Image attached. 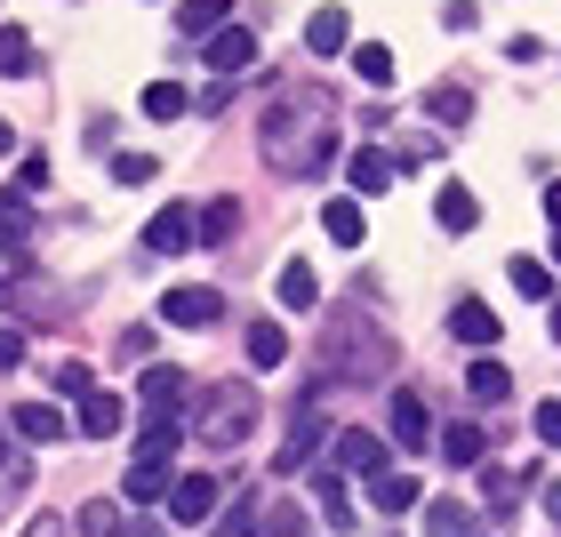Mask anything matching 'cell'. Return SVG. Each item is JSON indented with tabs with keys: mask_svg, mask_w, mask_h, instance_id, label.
<instances>
[{
	"mask_svg": "<svg viewBox=\"0 0 561 537\" xmlns=\"http://www.w3.org/2000/svg\"><path fill=\"white\" fill-rule=\"evenodd\" d=\"M280 305H289V313H313V305H321L313 265H280Z\"/></svg>",
	"mask_w": 561,
	"mask_h": 537,
	"instance_id": "83f0119b",
	"label": "cell"
},
{
	"mask_svg": "<svg viewBox=\"0 0 561 537\" xmlns=\"http://www.w3.org/2000/svg\"><path fill=\"white\" fill-rule=\"evenodd\" d=\"M9 145H16V137H9V121H0V152H9Z\"/></svg>",
	"mask_w": 561,
	"mask_h": 537,
	"instance_id": "681fc988",
	"label": "cell"
},
{
	"mask_svg": "<svg viewBox=\"0 0 561 537\" xmlns=\"http://www.w3.org/2000/svg\"><path fill=\"white\" fill-rule=\"evenodd\" d=\"M546 305H553V338H561V297H546Z\"/></svg>",
	"mask_w": 561,
	"mask_h": 537,
	"instance_id": "c3c4849f",
	"label": "cell"
},
{
	"mask_svg": "<svg viewBox=\"0 0 561 537\" xmlns=\"http://www.w3.org/2000/svg\"><path fill=\"white\" fill-rule=\"evenodd\" d=\"M145 249H152V258H185V249H193V209H161L145 225Z\"/></svg>",
	"mask_w": 561,
	"mask_h": 537,
	"instance_id": "4fadbf2b",
	"label": "cell"
},
{
	"mask_svg": "<svg viewBox=\"0 0 561 537\" xmlns=\"http://www.w3.org/2000/svg\"><path fill=\"white\" fill-rule=\"evenodd\" d=\"M345 176H353V201H369V193H386L401 169H393V152H386V145H362V152L345 161Z\"/></svg>",
	"mask_w": 561,
	"mask_h": 537,
	"instance_id": "30bf717a",
	"label": "cell"
},
{
	"mask_svg": "<svg viewBox=\"0 0 561 537\" xmlns=\"http://www.w3.org/2000/svg\"><path fill=\"white\" fill-rule=\"evenodd\" d=\"M353 72H362L369 89H393V48L386 41H362V48H353Z\"/></svg>",
	"mask_w": 561,
	"mask_h": 537,
	"instance_id": "4dcf8cb0",
	"label": "cell"
},
{
	"mask_svg": "<svg viewBox=\"0 0 561 537\" xmlns=\"http://www.w3.org/2000/svg\"><path fill=\"white\" fill-rule=\"evenodd\" d=\"M24 362V338H16V329H0V369H16Z\"/></svg>",
	"mask_w": 561,
	"mask_h": 537,
	"instance_id": "ee69618b",
	"label": "cell"
},
{
	"mask_svg": "<svg viewBox=\"0 0 561 537\" xmlns=\"http://www.w3.org/2000/svg\"><path fill=\"white\" fill-rule=\"evenodd\" d=\"M538 433H546V442H561V401H538Z\"/></svg>",
	"mask_w": 561,
	"mask_h": 537,
	"instance_id": "7bdbcfd3",
	"label": "cell"
},
{
	"mask_svg": "<svg viewBox=\"0 0 561 537\" xmlns=\"http://www.w3.org/2000/svg\"><path fill=\"white\" fill-rule=\"evenodd\" d=\"M425 433H433V425H425V401H417V393H393V442H401V449H425Z\"/></svg>",
	"mask_w": 561,
	"mask_h": 537,
	"instance_id": "d4e9b609",
	"label": "cell"
},
{
	"mask_svg": "<svg viewBox=\"0 0 561 537\" xmlns=\"http://www.w3.org/2000/svg\"><path fill=\"white\" fill-rule=\"evenodd\" d=\"M313 449H321V386L297 401V425H289V442H280L273 473H305V466H313Z\"/></svg>",
	"mask_w": 561,
	"mask_h": 537,
	"instance_id": "277c9868",
	"label": "cell"
},
{
	"mask_svg": "<svg viewBox=\"0 0 561 537\" xmlns=\"http://www.w3.org/2000/svg\"><path fill=\"white\" fill-rule=\"evenodd\" d=\"M305 48H313V57H345V48H353V16L337 9V0H329V9H313V24H305Z\"/></svg>",
	"mask_w": 561,
	"mask_h": 537,
	"instance_id": "7c38bea8",
	"label": "cell"
},
{
	"mask_svg": "<svg viewBox=\"0 0 561 537\" xmlns=\"http://www.w3.org/2000/svg\"><path fill=\"white\" fill-rule=\"evenodd\" d=\"M369 498H377V514H410V505H425V490H417V481L410 473H369Z\"/></svg>",
	"mask_w": 561,
	"mask_h": 537,
	"instance_id": "d6986e66",
	"label": "cell"
},
{
	"mask_svg": "<svg viewBox=\"0 0 561 537\" xmlns=\"http://www.w3.org/2000/svg\"><path fill=\"white\" fill-rule=\"evenodd\" d=\"M466 537H481V529H466Z\"/></svg>",
	"mask_w": 561,
	"mask_h": 537,
	"instance_id": "816d5d0a",
	"label": "cell"
},
{
	"mask_svg": "<svg viewBox=\"0 0 561 537\" xmlns=\"http://www.w3.org/2000/svg\"><path fill=\"white\" fill-rule=\"evenodd\" d=\"M217 313H225V297L217 289H193V281H176V289L161 297V321L169 329H209Z\"/></svg>",
	"mask_w": 561,
	"mask_h": 537,
	"instance_id": "8992f818",
	"label": "cell"
},
{
	"mask_svg": "<svg viewBox=\"0 0 561 537\" xmlns=\"http://www.w3.org/2000/svg\"><path fill=\"white\" fill-rule=\"evenodd\" d=\"M505 281H514V289H522L529 305H546V297H553V273H546L538 258H514V265H505Z\"/></svg>",
	"mask_w": 561,
	"mask_h": 537,
	"instance_id": "d6a6232c",
	"label": "cell"
},
{
	"mask_svg": "<svg viewBox=\"0 0 561 537\" xmlns=\"http://www.w3.org/2000/svg\"><path fill=\"white\" fill-rule=\"evenodd\" d=\"M176 401H185V369H145L137 377V409H145V418H176Z\"/></svg>",
	"mask_w": 561,
	"mask_h": 537,
	"instance_id": "9c48e42d",
	"label": "cell"
},
{
	"mask_svg": "<svg viewBox=\"0 0 561 537\" xmlns=\"http://www.w3.org/2000/svg\"><path fill=\"white\" fill-rule=\"evenodd\" d=\"M546 217H553V225H561V185H546Z\"/></svg>",
	"mask_w": 561,
	"mask_h": 537,
	"instance_id": "bcb514c9",
	"label": "cell"
},
{
	"mask_svg": "<svg viewBox=\"0 0 561 537\" xmlns=\"http://www.w3.org/2000/svg\"><path fill=\"white\" fill-rule=\"evenodd\" d=\"M433 217H442V233H473L481 225V201L466 185H442V201H433Z\"/></svg>",
	"mask_w": 561,
	"mask_h": 537,
	"instance_id": "ffe728a7",
	"label": "cell"
},
{
	"mask_svg": "<svg viewBox=\"0 0 561 537\" xmlns=\"http://www.w3.org/2000/svg\"><path fill=\"white\" fill-rule=\"evenodd\" d=\"M257 152H265V169H280V176L329 169V152H337V96H329V89H273Z\"/></svg>",
	"mask_w": 561,
	"mask_h": 537,
	"instance_id": "6da1fadb",
	"label": "cell"
},
{
	"mask_svg": "<svg viewBox=\"0 0 561 537\" xmlns=\"http://www.w3.org/2000/svg\"><path fill=\"white\" fill-rule=\"evenodd\" d=\"M249 362H257V369H280V362H289V329H280V321H257V329H249Z\"/></svg>",
	"mask_w": 561,
	"mask_h": 537,
	"instance_id": "f1b7e54d",
	"label": "cell"
},
{
	"mask_svg": "<svg viewBox=\"0 0 561 537\" xmlns=\"http://www.w3.org/2000/svg\"><path fill=\"white\" fill-rule=\"evenodd\" d=\"M449 329H457V345H497V313L481 297H457L449 305Z\"/></svg>",
	"mask_w": 561,
	"mask_h": 537,
	"instance_id": "2e32d148",
	"label": "cell"
},
{
	"mask_svg": "<svg viewBox=\"0 0 561 537\" xmlns=\"http://www.w3.org/2000/svg\"><path fill=\"white\" fill-rule=\"evenodd\" d=\"M16 433H24V442H65L72 418H65L57 401H16Z\"/></svg>",
	"mask_w": 561,
	"mask_h": 537,
	"instance_id": "e0dca14e",
	"label": "cell"
},
{
	"mask_svg": "<svg viewBox=\"0 0 561 537\" xmlns=\"http://www.w3.org/2000/svg\"><path fill=\"white\" fill-rule=\"evenodd\" d=\"M442 457H449L457 473H466V466H481V457H490V442H481V425H442Z\"/></svg>",
	"mask_w": 561,
	"mask_h": 537,
	"instance_id": "cb8c5ba5",
	"label": "cell"
},
{
	"mask_svg": "<svg viewBox=\"0 0 561 537\" xmlns=\"http://www.w3.org/2000/svg\"><path fill=\"white\" fill-rule=\"evenodd\" d=\"M546 514H553V522H561V481H553V490H546Z\"/></svg>",
	"mask_w": 561,
	"mask_h": 537,
	"instance_id": "7dc6e473",
	"label": "cell"
},
{
	"mask_svg": "<svg viewBox=\"0 0 561 537\" xmlns=\"http://www.w3.org/2000/svg\"><path fill=\"white\" fill-rule=\"evenodd\" d=\"M176 442H185V433H176V418H145V442H137V457H176Z\"/></svg>",
	"mask_w": 561,
	"mask_h": 537,
	"instance_id": "d590c367",
	"label": "cell"
},
{
	"mask_svg": "<svg viewBox=\"0 0 561 537\" xmlns=\"http://www.w3.org/2000/svg\"><path fill=\"white\" fill-rule=\"evenodd\" d=\"M321 233L337 241V249H362V241H369V217H362V201H353V193H345V201H329V209H321Z\"/></svg>",
	"mask_w": 561,
	"mask_h": 537,
	"instance_id": "9a60e30c",
	"label": "cell"
},
{
	"mask_svg": "<svg viewBox=\"0 0 561 537\" xmlns=\"http://www.w3.org/2000/svg\"><path fill=\"white\" fill-rule=\"evenodd\" d=\"M169 457H137L129 473H121V490H129V505H152V498H169Z\"/></svg>",
	"mask_w": 561,
	"mask_h": 537,
	"instance_id": "ac0fdd59",
	"label": "cell"
},
{
	"mask_svg": "<svg viewBox=\"0 0 561 537\" xmlns=\"http://www.w3.org/2000/svg\"><path fill=\"white\" fill-rule=\"evenodd\" d=\"M233 225H241V201H201L193 209V241H233Z\"/></svg>",
	"mask_w": 561,
	"mask_h": 537,
	"instance_id": "603a6c76",
	"label": "cell"
},
{
	"mask_svg": "<svg viewBox=\"0 0 561 537\" xmlns=\"http://www.w3.org/2000/svg\"><path fill=\"white\" fill-rule=\"evenodd\" d=\"M425 121H433V129H466V121H473V89H433Z\"/></svg>",
	"mask_w": 561,
	"mask_h": 537,
	"instance_id": "7402d4cb",
	"label": "cell"
},
{
	"mask_svg": "<svg viewBox=\"0 0 561 537\" xmlns=\"http://www.w3.org/2000/svg\"><path fill=\"white\" fill-rule=\"evenodd\" d=\"M209 537H257V498H233V505L217 514V529H209Z\"/></svg>",
	"mask_w": 561,
	"mask_h": 537,
	"instance_id": "e575fe53",
	"label": "cell"
},
{
	"mask_svg": "<svg viewBox=\"0 0 561 537\" xmlns=\"http://www.w3.org/2000/svg\"><path fill=\"white\" fill-rule=\"evenodd\" d=\"M553 265H561V225H553Z\"/></svg>",
	"mask_w": 561,
	"mask_h": 537,
	"instance_id": "f907efd6",
	"label": "cell"
},
{
	"mask_svg": "<svg viewBox=\"0 0 561 537\" xmlns=\"http://www.w3.org/2000/svg\"><path fill=\"white\" fill-rule=\"evenodd\" d=\"M24 241H33V201L0 193V249H24Z\"/></svg>",
	"mask_w": 561,
	"mask_h": 537,
	"instance_id": "4316f807",
	"label": "cell"
},
{
	"mask_svg": "<svg viewBox=\"0 0 561 537\" xmlns=\"http://www.w3.org/2000/svg\"><path fill=\"white\" fill-rule=\"evenodd\" d=\"M121 418H129V409H121V393H105V386L81 393V433H89V442H113Z\"/></svg>",
	"mask_w": 561,
	"mask_h": 537,
	"instance_id": "5bb4252c",
	"label": "cell"
},
{
	"mask_svg": "<svg viewBox=\"0 0 561 537\" xmlns=\"http://www.w3.org/2000/svg\"><path fill=\"white\" fill-rule=\"evenodd\" d=\"M113 176H121V185H145V176H152V152H113Z\"/></svg>",
	"mask_w": 561,
	"mask_h": 537,
	"instance_id": "f35d334b",
	"label": "cell"
},
{
	"mask_svg": "<svg viewBox=\"0 0 561 537\" xmlns=\"http://www.w3.org/2000/svg\"><path fill=\"white\" fill-rule=\"evenodd\" d=\"M329 473H353V481L386 473V442H377V433H337V466Z\"/></svg>",
	"mask_w": 561,
	"mask_h": 537,
	"instance_id": "8fae6325",
	"label": "cell"
},
{
	"mask_svg": "<svg viewBox=\"0 0 561 537\" xmlns=\"http://www.w3.org/2000/svg\"><path fill=\"white\" fill-rule=\"evenodd\" d=\"M89 386H96L89 362H57V393H89Z\"/></svg>",
	"mask_w": 561,
	"mask_h": 537,
	"instance_id": "ab89813d",
	"label": "cell"
},
{
	"mask_svg": "<svg viewBox=\"0 0 561 537\" xmlns=\"http://www.w3.org/2000/svg\"><path fill=\"white\" fill-rule=\"evenodd\" d=\"M249 65H257V33H249V24H217L209 33V72L233 81V72H249Z\"/></svg>",
	"mask_w": 561,
	"mask_h": 537,
	"instance_id": "52a82bcc",
	"label": "cell"
},
{
	"mask_svg": "<svg viewBox=\"0 0 561 537\" xmlns=\"http://www.w3.org/2000/svg\"><path fill=\"white\" fill-rule=\"evenodd\" d=\"M249 425H257V393L241 386H209L201 393V409H193V442L201 449H233V442H249Z\"/></svg>",
	"mask_w": 561,
	"mask_h": 537,
	"instance_id": "3957f363",
	"label": "cell"
},
{
	"mask_svg": "<svg viewBox=\"0 0 561 537\" xmlns=\"http://www.w3.org/2000/svg\"><path fill=\"white\" fill-rule=\"evenodd\" d=\"M145 353H152V329L137 321V329H129V338H121V362H145Z\"/></svg>",
	"mask_w": 561,
	"mask_h": 537,
	"instance_id": "b9f144b4",
	"label": "cell"
},
{
	"mask_svg": "<svg viewBox=\"0 0 561 537\" xmlns=\"http://www.w3.org/2000/svg\"><path fill=\"white\" fill-rule=\"evenodd\" d=\"M393 362H401V345L369 313H329V377L377 386V377H393Z\"/></svg>",
	"mask_w": 561,
	"mask_h": 537,
	"instance_id": "7a4b0ae2",
	"label": "cell"
},
{
	"mask_svg": "<svg viewBox=\"0 0 561 537\" xmlns=\"http://www.w3.org/2000/svg\"><path fill=\"white\" fill-rule=\"evenodd\" d=\"M425 522L442 529V537H457V529H473V522H466V505H457V498H433V505H425Z\"/></svg>",
	"mask_w": 561,
	"mask_h": 537,
	"instance_id": "74e56055",
	"label": "cell"
},
{
	"mask_svg": "<svg viewBox=\"0 0 561 537\" xmlns=\"http://www.w3.org/2000/svg\"><path fill=\"white\" fill-rule=\"evenodd\" d=\"M209 514H217V481H209V473H176V481H169V522H176V529H201Z\"/></svg>",
	"mask_w": 561,
	"mask_h": 537,
	"instance_id": "5b68a950",
	"label": "cell"
},
{
	"mask_svg": "<svg viewBox=\"0 0 561 537\" xmlns=\"http://www.w3.org/2000/svg\"><path fill=\"white\" fill-rule=\"evenodd\" d=\"M0 72H33V41H24L16 24L0 33Z\"/></svg>",
	"mask_w": 561,
	"mask_h": 537,
	"instance_id": "8d00e7d4",
	"label": "cell"
},
{
	"mask_svg": "<svg viewBox=\"0 0 561 537\" xmlns=\"http://www.w3.org/2000/svg\"><path fill=\"white\" fill-rule=\"evenodd\" d=\"M529 490H538V466H490V473H481V498H490V514H514Z\"/></svg>",
	"mask_w": 561,
	"mask_h": 537,
	"instance_id": "ba28073f",
	"label": "cell"
},
{
	"mask_svg": "<svg viewBox=\"0 0 561 537\" xmlns=\"http://www.w3.org/2000/svg\"><path fill=\"white\" fill-rule=\"evenodd\" d=\"M225 9H233V0H176V33H185V41H209L217 24H225Z\"/></svg>",
	"mask_w": 561,
	"mask_h": 537,
	"instance_id": "44dd1931",
	"label": "cell"
},
{
	"mask_svg": "<svg viewBox=\"0 0 561 537\" xmlns=\"http://www.w3.org/2000/svg\"><path fill=\"white\" fill-rule=\"evenodd\" d=\"M466 393L473 401H505V393H514V377H505V362H473L466 369Z\"/></svg>",
	"mask_w": 561,
	"mask_h": 537,
	"instance_id": "1f68e13d",
	"label": "cell"
},
{
	"mask_svg": "<svg viewBox=\"0 0 561 537\" xmlns=\"http://www.w3.org/2000/svg\"><path fill=\"white\" fill-rule=\"evenodd\" d=\"M72 529H81V537H129V522H121L113 498H89L81 514H72Z\"/></svg>",
	"mask_w": 561,
	"mask_h": 537,
	"instance_id": "484cf974",
	"label": "cell"
},
{
	"mask_svg": "<svg viewBox=\"0 0 561 537\" xmlns=\"http://www.w3.org/2000/svg\"><path fill=\"white\" fill-rule=\"evenodd\" d=\"M265 537H305V514H297V505H280V514H265Z\"/></svg>",
	"mask_w": 561,
	"mask_h": 537,
	"instance_id": "60d3db41",
	"label": "cell"
},
{
	"mask_svg": "<svg viewBox=\"0 0 561 537\" xmlns=\"http://www.w3.org/2000/svg\"><path fill=\"white\" fill-rule=\"evenodd\" d=\"M24 537H72V522H57V514H41L33 529H24Z\"/></svg>",
	"mask_w": 561,
	"mask_h": 537,
	"instance_id": "f6af8a7d",
	"label": "cell"
},
{
	"mask_svg": "<svg viewBox=\"0 0 561 537\" xmlns=\"http://www.w3.org/2000/svg\"><path fill=\"white\" fill-rule=\"evenodd\" d=\"M313 498H321V514H329V529H353V498H345V473H329V466H321V481H313Z\"/></svg>",
	"mask_w": 561,
	"mask_h": 537,
	"instance_id": "f546056e",
	"label": "cell"
},
{
	"mask_svg": "<svg viewBox=\"0 0 561 537\" xmlns=\"http://www.w3.org/2000/svg\"><path fill=\"white\" fill-rule=\"evenodd\" d=\"M185 105H193V96L176 89V81H152L145 89V121H185Z\"/></svg>",
	"mask_w": 561,
	"mask_h": 537,
	"instance_id": "836d02e7",
	"label": "cell"
}]
</instances>
